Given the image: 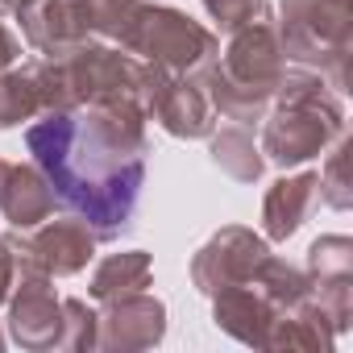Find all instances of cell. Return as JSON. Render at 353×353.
<instances>
[{"label":"cell","mask_w":353,"mask_h":353,"mask_svg":"<svg viewBox=\"0 0 353 353\" xmlns=\"http://www.w3.org/2000/svg\"><path fill=\"white\" fill-rule=\"evenodd\" d=\"M324 166L316 170L320 179V204H328L332 212H349L353 208V179H349V137H336L324 150Z\"/></svg>","instance_id":"22"},{"label":"cell","mask_w":353,"mask_h":353,"mask_svg":"<svg viewBox=\"0 0 353 353\" xmlns=\"http://www.w3.org/2000/svg\"><path fill=\"white\" fill-rule=\"evenodd\" d=\"M17 59H21V38L0 21V71H9V67H17Z\"/></svg>","instance_id":"26"},{"label":"cell","mask_w":353,"mask_h":353,"mask_svg":"<svg viewBox=\"0 0 353 353\" xmlns=\"http://www.w3.org/2000/svg\"><path fill=\"white\" fill-rule=\"evenodd\" d=\"M5 345H9V336H5V328H0V349H5Z\"/></svg>","instance_id":"28"},{"label":"cell","mask_w":353,"mask_h":353,"mask_svg":"<svg viewBox=\"0 0 353 353\" xmlns=\"http://www.w3.org/2000/svg\"><path fill=\"white\" fill-rule=\"evenodd\" d=\"M274 26L291 67L316 71L332 92H345L353 54V0H279Z\"/></svg>","instance_id":"5"},{"label":"cell","mask_w":353,"mask_h":353,"mask_svg":"<svg viewBox=\"0 0 353 353\" xmlns=\"http://www.w3.org/2000/svg\"><path fill=\"white\" fill-rule=\"evenodd\" d=\"M283 71H287V54L279 42L274 9L266 0H258L254 13L229 34V46L216 54V63L200 75V83L208 92L216 121L254 129L270 112Z\"/></svg>","instance_id":"2"},{"label":"cell","mask_w":353,"mask_h":353,"mask_svg":"<svg viewBox=\"0 0 353 353\" xmlns=\"http://www.w3.org/2000/svg\"><path fill=\"white\" fill-rule=\"evenodd\" d=\"M208 158L221 174H229L233 183H258L262 179V170H266V158L254 141L250 129L241 125H225V129H212L208 137Z\"/></svg>","instance_id":"18"},{"label":"cell","mask_w":353,"mask_h":353,"mask_svg":"<svg viewBox=\"0 0 353 353\" xmlns=\"http://www.w3.org/2000/svg\"><path fill=\"white\" fill-rule=\"evenodd\" d=\"M26 5H34V0H0V17H17Z\"/></svg>","instance_id":"27"},{"label":"cell","mask_w":353,"mask_h":353,"mask_svg":"<svg viewBox=\"0 0 353 353\" xmlns=\"http://www.w3.org/2000/svg\"><path fill=\"white\" fill-rule=\"evenodd\" d=\"M270 258V241L245 225H225L216 229L192 258V287L200 295H216L233 283L254 279V270Z\"/></svg>","instance_id":"10"},{"label":"cell","mask_w":353,"mask_h":353,"mask_svg":"<svg viewBox=\"0 0 353 353\" xmlns=\"http://www.w3.org/2000/svg\"><path fill=\"white\" fill-rule=\"evenodd\" d=\"M42 112L34 67H9L0 71V129H17L21 121H34Z\"/></svg>","instance_id":"21"},{"label":"cell","mask_w":353,"mask_h":353,"mask_svg":"<svg viewBox=\"0 0 353 353\" xmlns=\"http://www.w3.org/2000/svg\"><path fill=\"white\" fill-rule=\"evenodd\" d=\"M145 121L141 104H88L38 112L26 129V150L59 204L83 216L100 241H117L133 225L150 154Z\"/></svg>","instance_id":"1"},{"label":"cell","mask_w":353,"mask_h":353,"mask_svg":"<svg viewBox=\"0 0 353 353\" xmlns=\"http://www.w3.org/2000/svg\"><path fill=\"white\" fill-rule=\"evenodd\" d=\"M34 83L42 112H67L88 104H141L145 63L112 42H83L54 59H34ZM145 108V104H141Z\"/></svg>","instance_id":"4"},{"label":"cell","mask_w":353,"mask_h":353,"mask_svg":"<svg viewBox=\"0 0 353 353\" xmlns=\"http://www.w3.org/2000/svg\"><path fill=\"white\" fill-rule=\"evenodd\" d=\"M21 34H26V46L54 59V54H67L83 42H92V34L83 30L79 13L71 0H34L21 13Z\"/></svg>","instance_id":"16"},{"label":"cell","mask_w":353,"mask_h":353,"mask_svg":"<svg viewBox=\"0 0 353 353\" xmlns=\"http://www.w3.org/2000/svg\"><path fill=\"white\" fill-rule=\"evenodd\" d=\"M5 241L17 258V270H38L50 279L83 274L88 262L96 258V245H100L92 225L75 212L71 216H46L34 229H9Z\"/></svg>","instance_id":"7"},{"label":"cell","mask_w":353,"mask_h":353,"mask_svg":"<svg viewBox=\"0 0 353 353\" xmlns=\"http://www.w3.org/2000/svg\"><path fill=\"white\" fill-rule=\"evenodd\" d=\"M67 303V353H92L96 349V307H88V299L63 295Z\"/></svg>","instance_id":"23"},{"label":"cell","mask_w":353,"mask_h":353,"mask_svg":"<svg viewBox=\"0 0 353 353\" xmlns=\"http://www.w3.org/2000/svg\"><path fill=\"white\" fill-rule=\"evenodd\" d=\"M63 204L50 188V179L38 170V162H13L0 158V216L9 229H34L46 216H54Z\"/></svg>","instance_id":"13"},{"label":"cell","mask_w":353,"mask_h":353,"mask_svg":"<svg viewBox=\"0 0 353 353\" xmlns=\"http://www.w3.org/2000/svg\"><path fill=\"white\" fill-rule=\"evenodd\" d=\"M141 104H145V117L158 121L162 133L179 137V141H204L216 129V112H212L208 92H204L200 79L170 75V71L150 67V63H145Z\"/></svg>","instance_id":"9"},{"label":"cell","mask_w":353,"mask_h":353,"mask_svg":"<svg viewBox=\"0 0 353 353\" xmlns=\"http://www.w3.org/2000/svg\"><path fill=\"white\" fill-rule=\"evenodd\" d=\"M154 287V258L145 250H121L96 262L92 279H88V295L96 303H112L121 295H137Z\"/></svg>","instance_id":"17"},{"label":"cell","mask_w":353,"mask_h":353,"mask_svg":"<svg viewBox=\"0 0 353 353\" xmlns=\"http://www.w3.org/2000/svg\"><path fill=\"white\" fill-rule=\"evenodd\" d=\"M162 336H166V303L150 291L121 295L112 303H100L96 312V349L141 353L162 345Z\"/></svg>","instance_id":"11"},{"label":"cell","mask_w":353,"mask_h":353,"mask_svg":"<svg viewBox=\"0 0 353 353\" xmlns=\"http://www.w3.org/2000/svg\"><path fill=\"white\" fill-rule=\"evenodd\" d=\"M274 320H279V307L262 295V287L254 279L233 283V287L212 295V324L221 332H229L233 341H241V345L266 349V336H270Z\"/></svg>","instance_id":"14"},{"label":"cell","mask_w":353,"mask_h":353,"mask_svg":"<svg viewBox=\"0 0 353 353\" xmlns=\"http://www.w3.org/2000/svg\"><path fill=\"white\" fill-rule=\"evenodd\" d=\"M13 283H17V258H13V250H9V241H5V233H0V307L9 303Z\"/></svg>","instance_id":"25"},{"label":"cell","mask_w":353,"mask_h":353,"mask_svg":"<svg viewBox=\"0 0 353 353\" xmlns=\"http://www.w3.org/2000/svg\"><path fill=\"white\" fill-rule=\"evenodd\" d=\"M336 137H345L341 92H332L324 75L287 63L270 112L262 117V158L274 162L279 170H291L320 158Z\"/></svg>","instance_id":"3"},{"label":"cell","mask_w":353,"mask_h":353,"mask_svg":"<svg viewBox=\"0 0 353 353\" xmlns=\"http://www.w3.org/2000/svg\"><path fill=\"white\" fill-rule=\"evenodd\" d=\"M125 50L137 54L150 67L170 71V75L200 79L216 63V54H221V38L208 26H200L196 17H188L183 9L150 5V0H145V9H141Z\"/></svg>","instance_id":"6"},{"label":"cell","mask_w":353,"mask_h":353,"mask_svg":"<svg viewBox=\"0 0 353 353\" xmlns=\"http://www.w3.org/2000/svg\"><path fill=\"white\" fill-rule=\"evenodd\" d=\"M150 5H162V0H150Z\"/></svg>","instance_id":"29"},{"label":"cell","mask_w":353,"mask_h":353,"mask_svg":"<svg viewBox=\"0 0 353 353\" xmlns=\"http://www.w3.org/2000/svg\"><path fill=\"white\" fill-rule=\"evenodd\" d=\"M9 341L34 353L67 349V303L54 291L50 274L17 270V283L9 291Z\"/></svg>","instance_id":"8"},{"label":"cell","mask_w":353,"mask_h":353,"mask_svg":"<svg viewBox=\"0 0 353 353\" xmlns=\"http://www.w3.org/2000/svg\"><path fill=\"white\" fill-rule=\"evenodd\" d=\"M254 283L262 287V295H266L279 312H291V307H299V303L312 299V279H307V270L295 266V262H287V258H274V254L254 270Z\"/></svg>","instance_id":"20"},{"label":"cell","mask_w":353,"mask_h":353,"mask_svg":"<svg viewBox=\"0 0 353 353\" xmlns=\"http://www.w3.org/2000/svg\"><path fill=\"white\" fill-rule=\"evenodd\" d=\"M200 5H204V13L216 21V30H221V34H233V30L254 13L258 0H200Z\"/></svg>","instance_id":"24"},{"label":"cell","mask_w":353,"mask_h":353,"mask_svg":"<svg viewBox=\"0 0 353 353\" xmlns=\"http://www.w3.org/2000/svg\"><path fill=\"white\" fill-rule=\"evenodd\" d=\"M320 208V179L316 170H299V174H283L274 179L262 196V237L266 241H291L312 212Z\"/></svg>","instance_id":"15"},{"label":"cell","mask_w":353,"mask_h":353,"mask_svg":"<svg viewBox=\"0 0 353 353\" xmlns=\"http://www.w3.org/2000/svg\"><path fill=\"white\" fill-rule=\"evenodd\" d=\"M307 279H312V295L316 303L328 312L336 336L349 332L353 320V241L345 233H324L307 245V262H303Z\"/></svg>","instance_id":"12"},{"label":"cell","mask_w":353,"mask_h":353,"mask_svg":"<svg viewBox=\"0 0 353 353\" xmlns=\"http://www.w3.org/2000/svg\"><path fill=\"white\" fill-rule=\"evenodd\" d=\"M71 5H75L83 30H88L92 38L112 42V46L125 50L129 34H133L137 17H141V9H145V0H71Z\"/></svg>","instance_id":"19"}]
</instances>
